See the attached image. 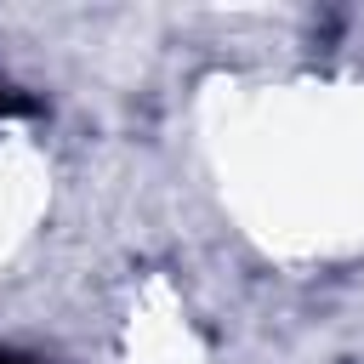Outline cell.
<instances>
[{
  "mask_svg": "<svg viewBox=\"0 0 364 364\" xmlns=\"http://www.w3.org/2000/svg\"><path fill=\"white\" fill-rule=\"evenodd\" d=\"M11 108H23V97H17V91H6V85H0V119H6V114H11Z\"/></svg>",
  "mask_w": 364,
  "mask_h": 364,
  "instance_id": "cell-1",
  "label": "cell"
},
{
  "mask_svg": "<svg viewBox=\"0 0 364 364\" xmlns=\"http://www.w3.org/2000/svg\"><path fill=\"white\" fill-rule=\"evenodd\" d=\"M0 364H34V358H23V353H11V347H0Z\"/></svg>",
  "mask_w": 364,
  "mask_h": 364,
  "instance_id": "cell-2",
  "label": "cell"
}]
</instances>
